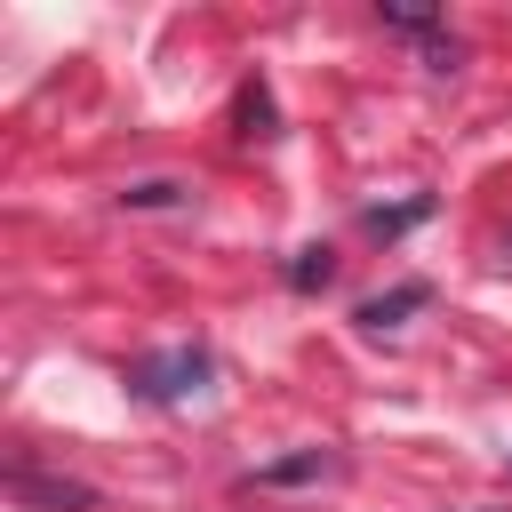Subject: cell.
<instances>
[{"mask_svg":"<svg viewBox=\"0 0 512 512\" xmlns=\"http://www.w3.org/2000/svg\"><path fill=\"white\" fill-rule=\"evenodd\" d=\"M424 208H432V200H408V208H368V224H376V232H408Z\"/></svg>","mask_w":512,"mask_h":512,"instance_id":"9","label":"cell"},{"mask_svg":"<svg viewBox=\"0 0 512 512\" xmlns=\"http://www.w3.org/2000/svg\"><path fill=\"white\" fill-rule=\"evenodd\" d=\"M328 472H336V456H328V448H296V456L256 464V488H304V480H328Z\"/></svg>","mask_w":512,"mask_h":512,"instance_id":"4","label":"cell"},{"mask_svg":"<svg viewBox=\"0 0 512 512\" xmlns=\"http://www.w3.org/2000/svg\"><path fill=\"white\" fill-rule=\"evenodd\" d=\"M200 384H208V352H200V344H168V352L136 360V392H144V400H160V408L192 400Z\"/></svg>","mask_w":512,"mask_h":512,"instance_id":"1","label":"cell"},{"mask_svg":"<svg viewBox=\"0 0 512 512\" xmlns=\"http://www.w3.org/2000/svg\"><path fill=\"white\" fill-rule=\"evenodd\" d=\"M328 280H336V256H328V248H296V256H288V288L312 296V288H328Z\"/></svg>","mask_w":512,"mask_h":512,"instance_id":"5","label":"cell"},{"mask_svg":"<svg viewBox=\"0 0 512 512\" xmlns=\"http://www.w3.org/2000/svg\"><path fill=\"white\" fill-rule=\"evenodd\" d=\"M384 24H392V32H416L424 48L440 40V16H432V8H384Z\"/></svg>","mask_w":512,"mask_h":512,"instance_id":"7","label":"cell"},{"mask_svg":"<svg viewBox=\"0 0 512 512\" xmlns=\"http://www.w3.org/2000/svg\"><path fill=\"white\" fill-rule=\"evenodd\" d=\"M184 200H192V192H184V184H168V176H152V184H128V192H120V208H184Z\"/></svg>","mask_w":512,"mask_h":512,"instance_id":"6","label":"cell"},{"mask_svg":"<svg viewBox=\"0 0 512 512\" xmlns=\"http://www.w3.org/2000/svg\"><path fill=\"white\" fill-rule=\"evenodd\" d=\"M424 304H432V288H424V280H400V288H384V296H368V304H360L352 320L384 336V328H400V320H408V312H424Z\"/></svg>","mask_w":512,"mask_h":512,"instance_id":"3","label":"cell"},{"mask_svg":"<svg viewBox=\"0 0 512 512\" xmlns=\"http://www.w3.org/2000/svg\"><path fill=\"white\" fill-rule=\"evenodd\" d=\"M8 496H16V504H40V512H88V504H96V488H80V480H40L32 464H8Z\"/></svg>","mask_w":512,"mask_h":512,"instance_id":"2","label":"cell"},{"mask_svg":"<svg viewBox=\"0 0 512 512\" xmlns=\"http://www.w3.org/2000/svg\"><path fill=\"white\" fill-rule=\"evenodd\" d=\"M240 120H248V136H272V96H264V80L240 88Z\"/></svg>","mask_w":512,"mask_h":512,"instance_id":"8","label":"cell"}]
</instances>
